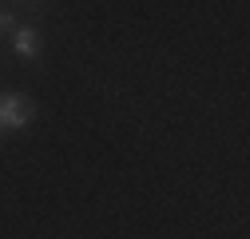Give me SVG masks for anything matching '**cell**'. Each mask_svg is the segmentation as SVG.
Listing matches in <instances>:
<instances>
[{
	"instance_id": "obj_1",
	"label": "cell",
	"mask_w": 250,
	"mask_h": 239,
	"mask_svg": "<svg viewBox=\"0 0 250 239\" xmlns=\"http://www.w3.org/2000/svg\"><path fill=\"white\" fill-rule=\"evenodd\" d=\"M0 124H4V136L28 132L36 124V100L28 92H4L0 96Z\"/></svg>"
},
{
	"instance_id": "obj_2",
	"label": "cell",
	"mask_w": 250,
	"mask_h": 239,
	"mask_svg": "<svg viewBox=\"0 0 250 239\" xmlns=\"http://www.w3.org/2000/svg\"><path fill=\"white\" fill-rule=\"evenodd\" d=\"M8 40H12V56H16V60H24V64H40L44 40H40V28H36V24H16V32H12Z\"/></svg>"
},
{
	"instance_id": "obj_3",
	"label": "cell",
	"mask_w": 250,
	"mask_h": 239,
	"mask_svg": "<svg viewBox=\"0 0 250 239\" xmlns=\"http://www.w3.org/2000/svg\"><path fill=\"white\" fill-rule=\"evenodd\" d=\"M16 24H20V12L8 8V4H0V40L12 36V32H16Z\"/></svg>"
},
{
	"instance_id": "obj_4",
	"label": "cell",
	"mask_w": 250,
	"mask_h": 239,
	"mask_svg": "<svg viewBox=\"0 0 250 239\" xmlns=\"http://www.w3.org/2000/svg\"><path fill=\"white\" fill-rule=\"evenodd\" d=\"M0 96H4V92H0ZM0 136H4V124H0Z\"/></svg>"
},
{
	"instance_id": "obj_5",
	"label": "cell",
	"mask_w": 250,
	"mask_h": 239,
	"mask_svg": "<svg viewBox=\"0 0 250 239\" xmlns=\"http://www.w3.org/2000/svg\"><path fill=\"white\" fill-rule=\"evenodd\" d=\"M0 4H12V0H0Z\"/></svg>"
},
{
	"instance_id": "obj_6",
	"label": "cell",
	"mask_w": 250,
	"mask_h": 239,
	"mask_svg": "<svg viewBox=\"0 0 250 239\" xmlns=\"http://www.w3.org/2000/svg\"><path fill=\"white\" fill-rule=\"evenodd\" d=\"M32 4H36V0H32Z\"/></svg>"
}]
</instances>
